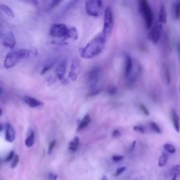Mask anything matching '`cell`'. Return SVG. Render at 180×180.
<instances>
[{"label": "cell", "mask_w": 180, "mask_h": 180, "mask_svg": "<svg viewBox=\"0 0 180 180\" xmlns=\"http://www.w3.org/2000/svg\"><path fill=\"white\" fill-rule=\"evenodd\" d=\"M80 143V139L78 137H75L68 144V149L71 152H75L78 149Z\"/></svg>", "instance_id": "cell-18"}, {"label": "cell", "mask_w": 180, "mask_h": 180, "mask_svg": "<svg viewBox=\"0 0 180 180\" xmlns=\"http://www.w3.org/2000/svg\"><path fill=\"white\" fill-rule=\"evenodd\" d=\"M158 21L160 23L165 24L167 22V12L166 9L164 5H161L160 7V11H159V15H158Z\"/></svg>", "instance_id": "cell-17"}, {"label": "cell", "mask_w": 180, "mask_h": 180, "mask_svg": "<svg viewBox=\"0 0 180 180\" xmlns=\"http://www.w3.org/2000/svg\"><path fill=\"white\" fill-rule=\"evenodd\" d=\"M113 29V13L110 7L108 6L104 11V21L103 35L106 39L111 37Z\"/></svg>", "instance_id": "cell-4"}, {"label": "cell", "mask_w": 180, "mask_h": 180, "mask_svg": "<svg viewBox=\"0 0 180 180\" xmlns=\"http://www.w3.org/2000/svg\"><path fill=\"white\" fill-rule=\"evenodd\" d=\"M65 71H66V62L65 61H62L58 64L57 68V77L59 80H63L65 78Z\"/></svg>", "instance_id": "cell-11"}, {"label": "cell", "mask_w": 180, "mask_h": 180, "mask_svg": "<svg viewBox=\"0 0 180 180\" xmlns=\"http://www.w3.org/2000/svg\"><path fill=\"white\" fill-rule=\"evenodd\" d=\"M107 39L102 33L94 37L82 49L80 56L84 59H90L100 54L105 47Z\"/></svg>", "instance_id": "cell-1"}, {"label": "cell", "mask_w": 180, "mask_h": 180, "mask_svg": "<svg viewBox=\"0 0 180 180\" xmlns=\"http://www.w3.org/2000/svg\"><path fill=\"white\" fill-rule=\"evenodd\" d=\"M140 12L144 18L147 30H149L153 23V14L150 5L146 0H142L139 3Z\"/></svg>", "instance_id": "cell-5"}, {"label": "cell", "mask_w": 180, "mask_h": 180, "mask_svg": "<svg viewBox=\"0 0 180 180\" xmlns=\"http://www.w3.org/2000/svg\"><path fill=\"white\" fill-rule=\"evenodd\" d=\"M53 65V64H50V65H46L45 68H43V70L42 71V75L45 74V72H47L49 70H50L52 68V66Z\"/></svg>", "instance_id": "cell-38"}, {"label": "cell", "mask_w": 180, "mask_h": 180, "mask_svg": "<svg viewBox=\"0 0 180 180\" xmlns=\"http://www.w3.org/2000/svg\"><path fill=\"white\" fill-rule=\"evenodd\" d=\"M56 143H57V142H56L55 140H53L52 142H51V143H49V148H48V155H50L51 154H52L53 148H54L55 146H56Z\"/></svg>", "instance_id": "cell-30"}, {"label": "cell", "mask_w": 180, "mask_h": 180, "mask_svg": "<svg viewBox=\"0 0 180 180\" xmlns=\"http://www.w3.org/2000/svg\"><path fill=\"white\" fill-rule=\"evenodd\" d=\"M68 28L64 24H54L50 29V35L53 37L64 38L66 40Z\"/></svg>", "instance_id": "cell-6"}, {"label": "cell", "mask_w": 180, "mask_h": 180, "mask_svg": "<svg viewBox=\"0 0 180 180\" xmlns=\"http://www.w3.org/2000/svg\"><path fill=\"white\" fill-rule=\"evenodd\" d=\"M16 44V38L14 37V34L12 33H9L7 34L5 38L3 40V45L10 49H14L15 47Z\"/></svg>", "instance_id": "cell-10"}, {"label": "cell", "mask_w": 180, "mask_h": 180, "mask_svg": "<svg viewBox=\"0 0 180 180\" xmlns=\"http://www.w3.org/2000/svg\"><path fill=\"white\" fill-rule=\"evenodd\" d=\"M90 122H91V116H90L89 114H87V115H84L83 119H82V120L79 124L77 130H82V129L87 127V126L89 125V124L90 123Z\"/></svg>", "instance_id": "cell-19"}, {"label": "cell", "mask_w": 180, "mask_h": 180, "mask_svg": "<svg viewBox=\"0 0 180 180\" xmlns=\"http://www.w3.org/2000/svg\"><path fill=\"white\" fill-rule=\"evenodd\" d=\"M35 133H34L33 131H30V133L29 134L28 137L26 138L25 141V144L28 148L32 147L35 144Z\"/></svg>", "instance_id": "cell-20"}, {"label": "cell", "mask_w": 180, "mask_h": 180, "mask_svg": "<svg viewBox=\"0 0 180 180\" xmlns=\"http://www.w3.org/2000/svg\"><path fill=\"white\" fill-rule=\"evenodd\" d=\"M163 148L167 152L170 153V154H174L175 152H176V149H175L174 146L170 144V143H165L164 146H163Z\"/></svg>", "instance_id": "cell-25"}, {"label": "cell", "mask_w": 180, "mask_h": 180, "mask_svg": "<svg viewBox=\"0 0 180 180\" xmlns=\"http://www.w3.org/2000/svg\"><path fill=\"white\" fill-rule=\"evenodd\" d=\"M30 54L31 52L30 50L24 49L11 52L8 53L5 60H4V66L7 69L11 68L15 66L20 60L25 59V58L30 57Z\"/></svg>", "instance_id": "cell-2"}, {"label": "cell", "mask_w": 180, "mask_h": 180, "mask_svg": "<svg viewBox=\"0 0 180 180\" xmlns=\"http://www.w3.org/2000/svg\"><path fill=\"white\" fill-rule=\"evenodd\" d=\"M173 9L174 18L178 19L180 16V1H176L174 2Z\"/></svg>", "instance_id": "cell-23"}, {"label": "cell", "mask_w": 180, "mask_h": 180, "mask_svg": "<svg viewBox=\"0 0 180 180\" xmlns=\"http://www.w3.org/2000/svg\"><path fill=\"white\" fill-rule=\"evenodd\" d=\"M124 159V156L123 155H115L112 157V160H113L114 162H118L123 160Z\"/></svg>", "instance_id": "cell-32"}, {"label": "cell", "mask_w": 180, "mask_h": 180, "mask_svg": "<svg viewBox=\"0 0 180 180\" xmlns=\"http://www.w3.org/2000/svg\"><path fill=\"white\" fill-rule=\"evenodd\" d=\"M167 159H168L167 155L165 154H162L159 158L158 166L160 167L165 166V165H166V164H167Z\"/></svg>", "instance_id": "cell-24"}, {"label": "cell", "mask_w": 180, "mask_h": 180, "mask_svg": "<svg viewBox=\"0 0 180 180\" xmlns=\"http://www.w3.org/2000/svg\"><path fill=\"white\" fill-rule=\"evenodd\" d=\"M2 130H3V126H2L1 124H0V132H2Z\"/></svg>", "instance_id": "cell-43"}, {"label": "cell", "mask_w": 180, "mask_h": 180, "mask_svg": "<svg viewBox=\"0 0 180 180\" xmlns=\"http://www.w3.org/2000/svg\"><path fill=\"white\" fill-rule=\"evenodd\" d=\"M179 92H180V87H179Z\"/></svg>", "instance_id": "cell-45"}, {"label": "cell", "mask_w": 180, "mask_h": 180, "mask_svg": "<svg viewBox=\"0 0 180 180\" xmlns=\"http://www.w3.org/2000/svg\"><path fill=\"white\" fill-rule=\"evenodd\" d=\"M19 162V156L18 155H14L13 158V162L11 163V168H15V167L18 165Z\"/></svg>", "instance_id": "cell-29"}, {"label": "cell", "mask_w": 180, "mask_h": 180, "mask_svg": "<svg viewBox=\"0 0 180 180\" xmlns=\"http://www.w3.org/2000/svg\"><path fill=\"white\" fill-rule=\"evenodd\" d=\"M162 33H163V28H162V24H157L148 32L147 35L148 40L155 45L160 41Z\"/></svg>", "instance_id": "cell-7"}, {"label": "cell", "mask_w": 180, "mask_h": 180, "mask_svg": "<svg viewBox=\"0 0 180 180\" xmlns=\"http://www.w3.org/2000/svg\"><path fill=\"white\" fill-rule=\"evenodd\" d=\"M135 144H136V142L135 141L132 144V146H131V147L130 148V151H132L134 150V148H135Z\"/></svg>", "instance_id": "cell-40"}, {"label": "cell", "mask_w": 180, "mask_h": 180, "mask_svg": "<svg viewBox=\"0 0 180 180\" xmlns=\"http://www.w3.org/2000/svg\"><path fill=\"white\" fill-rule=\"evenodd\" d=\"M122 136V133H121L118 130H113V132H112V137L114 138H119Z\"/></svg>", "instance_id": "cell-34"}, {"label": "cell", "mask_w": 180, "mask_h": 180, "mask_svg": "<svg viewBox=\"0 0 180 180\" xmlns=\"http://www.w3.org/2000/svg\"><path fill=\"white\" fill-rule=\"evenodd\" d=\"M23 101L26 104H28L29 106L32 108H36V107H40L43 106V103L42 101L37 100L35 98H33L30 96H25L23 97Z\"/></svg>", "instance_id": "cell-12"}, {"label": "cell", "mask_w": 180, "mask_h": 180, "mask_svg": "<svg viewBox=\"0 0 180 180\" xmlns=\"http://www.w3.org/2000/svg\"><path fill=\"white\" fill-rule=\"evenodd\" d=\"M14 151H11L10 153H9V155H8V156L6 157V158L5 160L6 162H9L10 160H11L12 159L14 158Z\"/></svg>", "instance_id": "cell-37"}, {"label": "cell", "mask_w": 180, "mask_h": 180, "mask_svg": "<svg viewBox=\"0 0 180 180\" xmlns=\"http://www.w3.org/2000/svg\"><path fill=\"white\" fill-rule=\"evenodd\" d=\"M126 170H127V167H118V168L117 169L116 171H115V177L119 176V175H120V174L123 173V172H125Z\"/></svg>", "instance_id": "cell-31"}, {"label": "cell", "mask_w": 180, "mask_h": 180, "mask_svg": "<svg viewBox=\"0 0 180 180\" xmlns=\"http://www.w3.org/2000/svg\"><path fill=\"white\" fill-rule=\"evenodd\" d=\"M70 38L74 40H77V38H78V33H77L76 28H74V27L68 28V33L66 39Z\"/></svg>", "instance_id": "cell-22"}, {"label": "cell", "mask_w": 180, "mask_h": 180, "mask_svg": "<svg viewBox=\"0 0 180 180\" xmlns=\"http://www.w3.org/2000/svg\"><path fill=\"white\" fill-rule=\"evenodd\" d=\"M162 76H163L165 83H166L167 84H170V82H171V76H170V69L167 65L165 64L162 65Z\"/></svg>", "instance_id": "cell-16"}, {"label": "cell", "mask_w": 180, "mask_h": 180, "mask_svg": "<svg viewBox=\"0 0 180 180\" xmlns=\"http://www.w3.org/2000/svg\"><path fill=\"white\" fill-rule=\"evenodd\" d=\"M3 91H4V89H3V87H2V86L1 83H0V96H2V93H3Z\"/></svg>", "instance_id": "cell-41"}, {"label": "cell", "mask_w": 180, "mask_h": 180, "mask_svg": "<svg viewBox=\"0 0 180 180\" xmlns=\"http://www.w3.org/2000/svg\"><path fill=\"white\" fill-rule=\"evenodd\" d=\"M172 123H173L174 130H176L177 132H179V129H180V124H179V117L178 114L175 110L172 111Z\"/></svg>", "instance_id": "cell-15"}, {"label": "cell", "mask_w": 180, "mask_h": 180, "mask_svg": "<svg viewBox=\"0 0 180 180\" xmlns=\"http://www.w3.org/2000/svg\"><path fill=\"white\" fill-rule=\"evenodd\" d=\"M16 137V133L14 128L10 124H7L6 130L5 134V139L9 143H12L14 142Z\"/></svg>", "instance_id": "cell-13"}, {"label": "cell", "mask_w": 180, "mask_h": 180, "mask_svg": "<svg viewBox=\"0 0 180 180\" xmlns=\"http://www.w3.org/2000/svg\"><path fill=\"white\" fill-rule=\"evenodd\" d=\"M133 63L132 59L130 56L127 55L125 57V75L126 77H129L132 70Z\"/></svg>", "instance_id": "cell-14"}, {"label": "cell", "mask_w": 180, "mask_h": 180, "mask_svg": "<svg viewBox=\"0 0 180 180\" xmlns=\"http://www.w3.org/2000/svg\"><path fill=\"white\" fill-rule=\"evenodd\" d=\"M100 68L99 67H94L90 70L88 75V81L91 88H94L99 80Z\"/></svg>", "instance_id": "cell-9"}, {"label": "cell", "mask_w": 180, "mask_h": 180, "mask_svg": "<svg viewBox=\"0 0 180 180\" xmlns=\"http://www.w3.org/2000/svg\"><path fill=\"white\" fill-rule=\"evenodd\" d=\"M171 174L177 175V176H180V165H175L172 168Z\"/></svg>", "instance_id": "cell-27"}, {"label": "cell", "mask_w": 180, "mask_h": 180, "mask_svg": "<svg viewBox=\"0 0 180 180\" xmlns=\"http://www.w3.org/2000/svg\"><path fill=\"white\" fill-rule=\"evenodd\" d=\"M0 9L6 14L11 18H14V13L12 9L9 6L6 5V4H0Z\"/></svg>", "instance_id": "cell-21"}, {"label": "cell", "mask_w": 180, "mask_h": 180, "mask_svg": "<svg viewBox=\"0 0 180 180\" xmlns=\"http://www.w3.org/2000/svg\"><path fill=\"white\" fill-rule=\"evenodd\" d=\"M80 72V63L77 58H75L72 60L70 70L69 72V79L72 81H76Z\"/></svg>", "instance_id": "cell-8"}, {"label": "cell", "mask_w": 180, "mask_h": 180, "mask_svg": "<svg viewBox=\"0 0 180 180\" xmlns=\"http://www.w3.org/2000/svg\"><path fill=\"white\" fill-rule=\"evenodd\" d=\"M61 1H52L49 2V9H53L57 7L58 4H61Z\"/></svg>", "instance_id": "cell-33"}, {"label": "cell", "mask_w": 180, "mask_h": 180, "mask_svg": "<svg viewBox=\"0 0 180 180\" xmlns=\"http://www.w3.org/2000/svg\"><path fill=\"white\" fill-rule=\"evenodd\" d=\"M2 109L0 108V117L2 116Z\"/></svg>", "instance_id": "cell-44"}, {"label": "cell", "mask_w": 180, "mask_h": 180, "mask_svg": "<svg viewBox=\"0 0 180 180\" xmlns=\"http://www.w3.org/2000/svg\"><path fill=\"white\" fill-rule=\"evenodd\" d=\"M0 160H1V159H0Z\"/></svg>", "instance_id": "cell-46"}, {"label": "cell", "mask_w": 180, "mask_h": 180, "mask_svg": "<svg viewBox=\"0 0 180 180\" xmlns=\"http://www.w3.org/2000/svg\"><path fill=\"white\" fill-rule=\"evenodd\" d=\"M151 125V129L153 130L155 132H156L157 134H161L162 132H161V130H160V128L158 125L157 123H151L150 124Z\"/></svg>", "instance_id": "cell-26"}, {"label": "cell", "mask_w": 180, "mask_h": 180, "mask_svg": "<svg viewBox=\"0 0 180 180\" xmlns=\"http://www.w3.org/2000/svg\"><path fill=\"white\" fill-rule=\"evenodd\" d=\"M133 130H134V131H135V132H139L141 134L145 133L144 127H143L142 125H136L133 127Z\"/></svg>", "instance_id": "cell-28"}, {"label": "cell", "mask_w": 180, "mask_h": 180, "mask_svg": "<svg viewBox=\"0 0 180 180\" xmlns=\"http://www.w3.org/2000/svg\"><path fill=\"white\" fill-rule=\"evenodd\" d=\"M116 92V88L115 87H111V88H110V89H109L108 91V93L111 94V95H113V94H115Z\"/></svg>", "instance_id": "cell-39"}, {"label": "cell", "mask_w": 180, "mask_h": 180, "mask_svg": "<svg viewBox=\"0 0 180 180\" xmlns=\"http://www.w3.org/2000/svg\"><path fill=\"white\" fill-rule=\"evenodd\" d=\"M85 9L90 16L99 17L103 13V2L100 0H89L85 2Z\"/></svg>", "instance_id": "cell-3"}, {"label": "cell", "mask_w": 180, "mask_h": 180, "mask_svg": "<svg viewBox=\"0 0 180 180\" xmlns=\"http://www.w3.org/2000/svg\"><path fill=\"white\" fill-rule=\"evenodd\" d=\"M140 108L141 109H142V111L143 112V113L146 114L147 115H149V111H148L147 107L143 105V104H140Z\"/></svg>", "instance_id": "cell-36"}, {"label": "cell", "mask_w": 180, "mask_h": 180, "mask_svg": "<svg viewBox=\"0 0 180 180\" xmlns=\"http://www.w3.org/2000/svg\"><path fill=\"white\" fill-rule=\"evenodd\" d=\"M48 179L49 180H57L58 179V175L52 173V172H50V173L48 174Z\"/></svg>", "instance_id": "cell-35"}, {"label": "cell", "mask_w": 180, "mask_h": 180, "mask_svg": "<svg viewBox=\"0 0 180 180\" xmlns=\"http://www.w3.org/2000/svg\"><path fill=\"white\" fill-rule=\"evenodd\" d=\"M101 180H108V178L107 177L106 175H104L103 177H102Z\"/></svg>", "instance_id": "cell-42"}]
</instances>
